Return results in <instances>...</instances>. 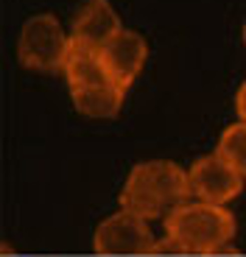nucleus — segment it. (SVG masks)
<instances>
[{
    "mask_svg": "<svg viewBox=\"0 0 246 257\" xmlns=\"http://www.w3.org/2000/svg\"><path fill=\"white\" fill-rule=\"evenodd\" d=\"M218 154L246 179V123H232L218 137Z\"/></svg>",
    "mask_w": 246,
    "mask_h": 257,
    "instance_id": "10",
    "label": "nucleus"
},
{
    "mask_svg": "<svg viewBox=\"0 0 246 257\" xmlns=\"http://www.w3.org/2000/svg\"><path fill=\"white\" fill-rule=\"evenodd\" d=\"M162 229H165V240L157 246V251L218 254V251H232L229 243L238 235V221L221 204L185 201L165 215Z\"/></svg>",
    "mask_w": 246,
    "mask_h": 257,
    "instance_id": "1",
    "label": "nucleus"
},
{
    "mask_svg": "<svg viewBox=\"0 0 246 257\" xmlns=\"http://www.w3.org/2000/svg\"><path fill=\"white\" fill-rule=\"evenodd\" d=\"M190 196L188 171L171 160H146L129 171L120 190V207L146 221L168 215Z\"/></svg>",
    "mask_w": 246,
    "mask_h": 257,
    "instance_id": "2",
    "label": "nucleus"
},
{
    "mask_svg": "<svg viewBox=\"0 0 246 257\" xmlns=\"http://www.w3.org/2000/svg\"><path fill=\"white\" fill-rule=\"evenodd\" d=\"M243 45H246V23H243Z\"/></svg>",
    "mask_w": 246,
    "mask_h": 257,
    "instance_id": "12",
    "label": "nucleus"
},
{
    "mask_svg": "<svg viewBox=\"0 0 246 257\" xmlns=\"http://www.w3.org/2000/svg\"><path fill=\"white\" fill-rule=\"evenodd\" d=\"M65 78L70 90H78V87H87V84L95 81H106V73L101 67V59H98L95 51H84V48H70V56L65 62Z\"/></svg>",
    "mask_w": 246,
    "mask_h": 257,
    "instance_id": "9",
    "label": "nucleus"
},
{
    "mask_svg": "<svg viewBox=\"0 0 246 257\" xmlns=\"http://www.w3.org/2000/svg\"><path fill=\"white\" fill-rule=\"evenodd\" d=\"M98 59H101V67L109 76V81L117 84L120 90H129L149 59V45L137 31L123 28L98 51Z\"/></svg>",
    "mask_w": 246,
    "mask_h": 257,
    "instance_id": "6",
    "label": "nucleus"
},
{
    "mask_svg": "<svg viewBox=\"0 0 246 257\" xmlns=\"http://www.w3.org/2000/svg\"><path fill=\"white\" fill-rule=\"evenodd\" d=\"M70 101L78 115L95 117V120H109V117H117V112L123 109L126 90H120L117 84H112L106 78V81H95L87 84V87H78V90H70Z\"/></svg>",
    "mask_w": 246,
    "mask_h": 257,
    "instance_id": "8",
    "label": "nucleus"
},
{
    "mask_svg": "<svg viewBox=\"0 0 246 257\" xmlns=\"http://www.w3.org/2000/svg\"><path fill=\"white\" fill-rule=\"evenodd\" d=\"M188 179H190V193H193L199 201H207V204L224 207L232 199H238L240 190H243V176H240L218 151H215V154L199 157V160L190 165Z\"/></svg>",
    "mask_w": 246,
    "mask_h": 257,
    "instance_id": "5",
    "label": "nucleus"
},
{
    "mask_svg": "<svg viewBox=\"0 0 246 257\" xmlns=\"http://www.w3.org/2000/svg\"><path fill=\"white\" fill-rule=\"evenodd\" d=\"M157 246L149 221L123 207L101 221L92 235V249L98 254H154Z\"/></svg>",
    "mask_w": 246,
    "mask_h": 257,
    "instance_id": "4",
    "label": "nucleus"
},
{
    "mask_svg": "<svg viewBox=\"0 0 246 257\" xmlns=\"http://www.w3.org/2000/svg\"><path fill=\"white\" fill-rule=\"evenodd\" d=\"M70 34L62 31L53 14H34L20 28L17 39V62L34 73H56L65 70L70 56Z\"/></svg>",
    "mask_w": 246,
    "mask_h": 257,
    "instance_id": "3",
    "label": "nucleus"
},
{
    "mask_svg": "<svg viewBox=\"0 0 246 257\" xmlns=\"http://www.w3.org/2000/svg\"><path fill=\"white\" fill-rule=\"evenodd\" d=\"M117 31H123V23L109 0H87L73 20L70 42L76 48L98 53Z\"/></svg>",
    "mask_w": 246,
    "mask_h": 257,
    "instance_id": "7",
    "label": "nucleus"
},
{
    "mask_svg": "<svg viewBox=\"0 0 246 257\" xmlns=\"http://www.w3.org/2000/svg\"><path fill=\"white\" fill-rule=\"evenodd\" d=\"M235 115H238L240 123H246V78L238 87V92H235Z\"/></svg>",
    "mask_w": 246,
    "mask_h": 257,
    "instance_id": "11",
    "label": "nucleus"
}]
</instances>
